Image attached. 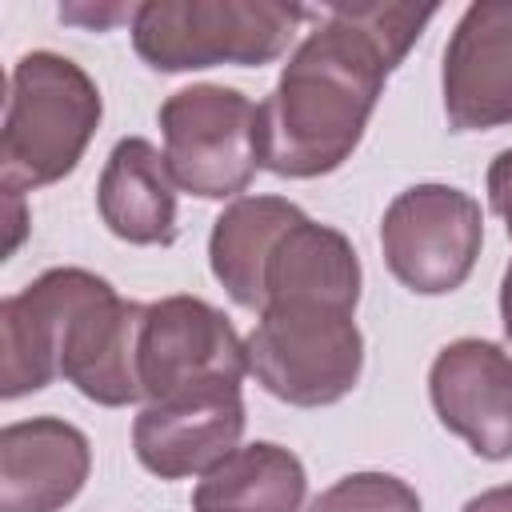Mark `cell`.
<instances>
[{"instance_id": "1", "label": "cell", "mask_w": 512, "mask_h": 512, "mask_svg": "<svg viewBox=\"0 0 512 512\" xmlns=\"http://www.w3.org/2000/svg\"><path fill=\"white\" fill-rule=\"evenodd\" d=\"M432 16L436 4H332L260 104V168L288 180L336 172Z\"/></svg>"}, {"instance_id": "2", "label": "cell", "mask_w": 512, "mask_h": 512, "mask_svg": "<svg viewBox=\"0 0 512 512\" xmlns=\"http://www.w3.org/2000/svg\"><path fill=\"white\" fill-rule=\"evenodd\" d=\"M104 100L96 80L60 52H28L8 72L0 128L4 192H36L64 180L96 136Z\"/></svg>"}, {"instance_id": "3", "label": "cell", "mask_w": 512, "mask_h": 512, "mask_svg": "<svg viewBox=\"0 0 512 512\" xmlns=\"http://www.w3.org/2000/svg\"><path fill=\"white\" fill-rule=\"evenodd\" d=\"M308 16L284 0H144L132 8V48L156 72L260 68L284 56Z\"/></svg>"}, {"instance_id": "4", "label": "cell", "mask_w": 512, "mask_h": 512, "mask_svg": "<svg viewBox=\"0 0 512 512\" xmlns=\"http://www.w3.org/2000/svg\"><path fill=\"white\" fill-rule=\"evenodd\" d=\"M352 316V308L320 300L268 304L244 340L248 372L292 408L344 400L364 372V336Z\"/></svg>"}, {"instance_id": "5", "label": "cell", "mask_w": 512, "mask_h": 512, "mask_svg": "<svg viewBox=\"0 0 512 512\" xmlns=\"http://www.w3.org/2000/svg\"><path fill=\"white\" fill-rule=\"evenodd\" d=\"M164 160L176 188L240 200L260 172V104L224 84H192L160 104Z\"/></svg>"}, {"instance_id": "6", "label": "cell", "mask_w": 512, "mask_h": 512, "mask_svg": "<svg viewBox=\"0 0 512 512\" xmlns=\"http://www.w3.org/2000/svg\"><path fill=\"white\" fill-rule=\"evenodd\" d=\"M480 244V204L452 184H412L380 220L384 264L416 296L456 292L472 276Z\"/></svg>"}, {"instance_id": "7", "label": "cell", "mask_w": 512, "mask_h": 512, "mask_svg": "<svg viewBox=\"0 0 512 512\" xmlns=\"http://www.w3.org/2000/svg\"><path fill=\"white\" fill-rule=\"evenodd\" d=\"M244 396L232 380L192 384L164 400H152L132 420L136 460L160 480L208 476L224 456L240 448Z\"/></svg>"}, {"instance_id": "8", "label": "cell", "mask_w": 512, "mask_h": 512, "mask_svg": "<svg viewBox=\"0 0 512 512\" xmlns=\"http://www.w3.org/2000/svg\"><path fill=\"white\" fill-rule=\"evenodd\" d=\"M244 376V340L220 308L200 296H164L148 304L140 332V388L148 404L192 384H240Z\"/></svg>"}, {"instance_id": "9", "label": "cell", "mask_w": 512, "mask_h": 512, "mask_svg": "<svg viewBox=\"0 0 512 512\" xmlns=\"http://www.w3.org/2000/svg\"><path fill=\"white\" fill-rule=\"evenodd\" d=\"M108 280L88 268H48L0 304V396L20 400L60 376L72 316Z\"/></svg>"}, {"instance_id": "10", "label": "cell", "mask_w": 512, "mask_h": 512, "mask_svg": "<svg viewBox=\"0 0 512 512\" xmlns=\"http://www.w3.org/2000/svg\"><path fill=\"white\" fill-rule=\"evenodd\" d=\"M428 396L440 424L476 456H512V352L480 336L444 344L428 368Z\"/></svg>"}, {"instance_id": "11", "label": "cell", "mask_w": 512, "mask_h": 512, "mask_svg": "<svg viewBox=\"0 0 512 512\" xmlns=\"http://www.w3.org/2000/svg\"><path fill=\"white\" fill-rule=\"evenodd\" d=\"M440 88L456 132L512 124V0H476L460 12Z\"/></svg>"}, {"instance_id": "12", "label": "cell", "mask_w": 512, "mask_h": 512, "mask_svg": "<svg viewBox=\"0 0 512 512\" xmlns=\"http://www.w3.org/2000/svg\"><path fill=\"white\" fill-rule=\"evenodd\" d=\"M148 304L116 296L104 284L76 316L60 352V376L104 408H128L144 400L140 388V332Z\"/></svg>"}, {"instance_id": "13", "label": "cell", "mask_w": 512, "mask_h": 512, "mask_svg": "<svg viewBox=\"0 0 512 512\" xmlns=\"http://www.w3.org/2000/svg\"><path fill=\"white\" fill-rule=\"evenodd\" d=\"M92 472L88 436L60 416L0 428V512H60Z\"/></svg>"}, {"instance_id": "14", "label": "cell", "mask_w": 512, "mask_h": 512, "mask_svg": "<svg viewBox=\"0 0 512 512\" xmlns=\"http://www.w3.org/2000/svg\"><path fill=\"white\" fill-rule=\"evenodd\" d=\"M96 208L112 236L128 244L176 240V180L160 148L144 136H124L100 172Z\"/></svg>"}, {"instance_id": "15", "label": "cell", "mask_w": 512, "mask_h": 512, "mask_svg": "<svg viewBox=\"0 0 512 512\" xmlns=\"http://www.w3.org/2000/svg\"><path fill=\"white\" fill-rule=\"evenodd\" d=\"M284 300H320L336 308L360 304V256L340 228L300 216L264 264V308ZM260 308V312H264Z\"/></svg>"}, {"instance_id": "16", "label": "cell", "mask_w": 512, "mask_h": 512, "mask_svg": "<svg viewBox=\"0 0 512 512\" xmlns=\"http://www.w3.org/2000/svg\"><path fill=\"white\" fill-rule=\"evenodd\" d=\"M304 212L284 196H240L232 200L208 236V264L232 304L260 312L264 308V264L276 240Z\"/></svg>"}, {"instance_id": "17", "label": "cell", "mask_w": 512, "mask_h": 512, "mask_svg": "<svg viewBox=\"0 0 512 512\" xmlns=\"http://www.w3.org/2000/svg\"><path fill=\"white\" fill-rule=\"evenodd\" d=\"M308 492L304 464L272 440L240 444L192 492V512H300Z\"/></svg>"}, {"instance_id": "18", "label": "cell", "mask_w": 512, "mask_h": 512, "mask_svg": "<svg viewBox=\"0 0 512 512\" xmlns=\"http://www.w3.org/2000/svg\"><path fill=\"white\" fill-rule=\"evenodd\" d=\"M308 512H424L408 480L392 472H352L324 488Z\"/></svg>"}, {"instance_id": "19", "label": "cell", "mask_w": 512, "mask_h": 512, "mask_svg": "<svg viewBox=\"0 0 512 512\" xmlns=\"http://www.w3.org/2000/svg\"><path fill=\"white\" fill-rule=\"evenodd\" d=\"M488 204L492 212L504 220L508 236H512V148H504L492 164H488Z\"/></svg>"}, {"instance_id": "20", "label": "cell", "mask_w": 512, "mask_h": 512, "mask_svg": "<svg viewBox=\"0 0 512 512\" xmlns=\"http://www.w3.org/2000/svg\"><path fill=\"white\" fill-rule=\"evenodd\" d=\"M460 512H512V484H500V488H488V492L472 496Z\"/></svg>"}, {"instance_id": "21", "label": "cell", "mask_w": 512, "mask_h": 512, "mask_svg": "<svg viewBox=\"0 0 512 512\" xmlns=\"http://www.w3.org/2000/svg\"><path fill=\"white\" fill-rule=\"evenodd\" d=\"M500 324H504V336L512 344V264H508L504 284H500Z\"/></svg>"}]
</instances>
